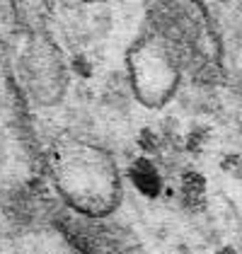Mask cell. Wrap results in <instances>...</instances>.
<instances>
[{
  "mask_svg": "<svg viewBox=\"0 0 242 254\" xmlns=\"http://www.w3.org/2000/svg\"><path fill=\"white\" fill-rule=\"evenodd\" d=\"M206 177L201 172L186 170L180 179V201L186 211H203L206 208Z\"/></svg>",
  "mask_w": 242,
  "mask_h": 254,
  "instance_id": "8992f818",
  "label": "cell"
},
{
  "mask_svg": "<svg viewBox=\"0 0 242 254\" xmlns=\"http://www.w3.org/2000/svg\"><path fill=\"white\" fill-rule=\"evenodd\" d=\"M223 170L233 177H242V155H238V153L228 155L223 160Z\"/></svg>",
  "mask_w": 242,
  "mask_h": 254,
  "instance_id": "52a82bcc",
  "label": "cell"
},
{
  "mask_svg": "<svg viewBox=\"0 0 242 254\" xmlns=\"http://www.w3.org/2000/svg\"><path fill=\"white\" fill-rule=\"evenodd\" d=\"M54 184L63 201L82 215L104 218L121 198V177L114 157L85 140H65L54 150Z\"/></svg>",
  "mask_w": 242,
  "mask_h": 254,
  "instance_id": "6da1fadb",
  "label": "cell"
},
{
  "mask_svg": "<svg viewBox=\"0 0 242 254\" xmlns=\"http://www.w3.org/2000/svg\"><path fill=\"white\" fill-rule=\"evenodd\" d=\"M128 179L136 187V191L148 196V198H158L162 194V189H165V179H162L158 165L150 157L133 160L131 167H128Z\"/></svg>",
  "mask_w": 242,
  "mask_h": 254,
  "instance_id": "277c9868",
  "label": "cell"
},
{
  "mask_svg": "<svg viewBox=\"0 0 242 254\" xmlns=\"http://www.w3.org/2000/svg\"><path fill=\"white\" fill-rule=\"evenodd\" d=\"M213 254H240V252H238L235 247H230V245H223V247H218Z\"/></svg>",
  "mask_w": 242,
  "mask_h": 254,
  "instance_id": "ba28073f",
  "label": "cell"
},
{
  "mask_svg": "<svg viewBox=\"0 0 242 254\" xmlns=\"http://www.w3.org/2000/svg\"><path fill=\"white\" fill-rule=\"evenodd\" d=\"M54 0H15V20L29 34L44 32Z\"/></svg>",
  "mask_w": 242,
  "mask_h": 254,
  "instance_id": "5b68a950",
  "label": "cell"
},
{
  "mask_svg": "<svg viewBox=\"0 0 242 254\" xmlns=\"http://www.w3.org/2000/svg\"><path fill=\"white\" fill-rule=\"evenodd\" d=\"M82 2H87V5H95V2H107V0H82Z\"/></svg>",
  "mask_w": 242,
  "mask_h": 254,
  "instance_id": "9c48e42d",
  "label": "cell"
},
{
  "mask_svg": "<svg viewBox=\"0 0 242 254\" xmlns=\"http://www.w3.org/2000/svg\"><path fill=\"white\" fill-rule=\"evenodd\" d=\"M128 73L131 87L145 107H162L180 82V65L170 46L158 37H145L131 46Z\"/></svg>",
  "mask_w": 242,
  "mask_h": 254,
  "instance_id": "7a4b0ae2",
  "label": "cell"
},
{
  "mask_svg": "<svg viewBox=\"0 0 242 254\" xmlns=\"http://www.w3.org/2000/svg\"><path fill=\"white\" fill-rule=\"evenodd\" d=\"M22 75L29 95L39 104L51 107L60 102L68 85V70L60 49L46 32L29 34L27 49L22 54Z\"/></svg>",
  "mask_w": 242,
  "mask_h": 254,
  "instance_id": "3957f363",
  "label": "cell"
}]
</instances>
